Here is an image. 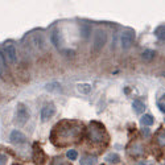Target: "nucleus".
<instances>
[{
    "label": "nucleus",
    "mask_w": 165,
    "mask_h": 165,
    "mask_svg": "<svg viewBox=\"0 0 165 165\" xmlns=\"http://www.w3.org/2000/svg\"><path fill=\"white\" fill-rule=\"evenodd\" d=\"M106 41H107V33L103 29H98L94 35V42H93L94 52H99L106 45Z\"/></svg>",
    "instance_id": "nucleus-1"
},
{
    "label": "nucleus",
    "mask_w": 165,
    "mask_h": 165,
    "mask_svg": "<svg viewBox=\"0 0 165 165\" xmlns=\"http://www.w3.org/2000/svg\"><path fill=\"white\" fill-rule=\"evenodd\" d=\"M15 119H16V123L20 124V126H24V124L28 122V119H29V111H28V108L25 107L23 103L17 104Z\"/></svg>",
    "instance_id": "nucleus-2"
},
{
    "label": "nucleus",
    "mask_w": 165,
    "mask_h": 165,
    "mask_svg": "<svg viewBox=\"0 0 165 165\" xmlns=\"http://www.w3.org/2000/svg\"><path fill=\"white\" fill-rule=\"evenodd\" d=\"M135 40V33L132 31H124L122 33V37H120V42H122V48L123 49H130L134 44Z\"/></svg>",
    "instance_id": "nucleus-3"
},
{
    "label": "nucleus",
    "mask_w": 165,
    "mask_h": 165,
    "mask_svg": "<svg viewBox=\"0 0 165 165\" xmlns=\"http://www.w3.org/2000/svg\"><path fill=\"white\" fill-rule=\"evenodd\" d=\"M4 53H5V57L9 60L11 64H16L17 62V50L13 45H11V44L9 45H5Z\"/></svg>",
    "instance_id": "nucleus-4"
},
{
    "label": "nucleus",
    "mask_w": 165,
    "mask_h": 165,
    "mask_svg": "<svg viewBox=\"0 0 165 165\" xmlns=\"http://www.w3.org/2000/svg\"><path fill=\"white\" fill-rule=\"evenodd\" d=\"M54 111H56V108H54V104H52V103H50V104H46L45 107L41 110V120H42V122H46L48 119L53 116Z\"/></svg>",
    "instance_id": "nucleus-5"
},
{
    "label": "nucleus",
    "mask_w": 165,
    "mask_h": 165,
    "mask_svg": "<svg viewBox=\"0 0 165 165\" xmlns=\"http://www.w3.org/2000/svg\"><path fill=\"white\" fill-rule=\"evenodd\" d=\"M9 140L12 143H15V144H21V143H24L25 140H27V137H25V135L21 134L20 131L15 130V131H12V134H11Z\"/></svg>",
    "instance_id": "nucleus-6"
},
{
    "label": "nucleus",
    "mask_w": 165,
    "mask_h": 165,
    "mask_svg": "<svg viewBox=\"0 0 165 165\" xmlns=\"http://www.w3.org/2000/svg\"><path fill=\"white\" fill-rule=\"evenodd\" d=\"M33 44L37 49H44V45H45V41H44V36L42 35H35L33 36Z\"/></svg>",
    "instance_id": "nucleus-7"
},
{
    "label": "nucleus",
    "mask_w": 165,
    "mask_h": 165,
    "mask_svg": "<svg viewBox=\"0 0 165 165\" xmlns=\"http://www.w3.org/2000/svg\"><path fill=\"white\" fill-rule=\"evenodd\" d=\"M79 163H81V165H95L97 157L95 156H83Z\"/></svg>",
    "instance_id": "nucleus-8"
},
{
    "label": "nucleus",
    "mask_w": 165,
    "mask_h": 165,
    "mask_svg": "<svg viewBox=\"0 0 165 165\" xmlns=\"http://www.w3.org/2000/svg\"><path fill=\"white\" fill-rule=\"evenodd\" d=\"M81 35H82L83 38H87L91 35V28L89 24H82L81 25Z\"/></svg>",
    "instance_id": "nucleus-9"
},
{
    "label": "nucleus",
    "mask_w": 165,
    "mask_h": 165,
    "mask_svg": "<svg viewBox=\"0 0 165 165\" xmlns=\"http://www.w3.org/2000/svg\"><path fill=\"white\" fill-rule=\"evenodd\" d=\"M132 107H134V110L136 111L137 114H140L144 111V103H143L141 101H139V99H136V101H134V103H132Z\"/></svg>",
    "instance_id": "nucleus-10"
},
{
    "label": "nucleus",
    "mask_w": 165,
    "mask_h": 165,
    "mask_svg": "<svg viewBox=\"0 0 165 165\" xmlns=\"http://www.w3.org/2000/svg\"><path fill=\"white\" fill-rule=\"evenodd\" d=\"M141 57L144 61H151L155 58V52H153V50H144L141 54Z\"/></svg>",
    "instance_id": "nucleus-11"
},
{
    "label": "nucleus",
    "mask_w": 165,
    "mask_h": 165,
    "mask_svg": "<svg viewBox=\"0 0 165 165\" xmlns=\"http://www.w3.org/2000/svg\"><path fill=\"white\" fill-rule=\"evenodd\" d=\"M140 122H141L143 126H152L155 120H153V118H152L151 115H144V116L141 118Z\"/></svg>",
    "instance_id": "nucleus-12"
},
{
    "label": "nucleus",
    "mask_w": 165,
    "mask_h": 165,
    "mask_svg": "<svg viewBox=\"0 0 165 165\" xmlns=\"http://www.w3.org/2000/svg\"><path fill=\"white\" fill-rule=\"evenodd\" d=\"M78 91L83 94H89L91 91V86L89 83H82V85H78Z\"/></svg>",
    "instance_id": "nucleus-13"
},
{
    "label": "nucleus",
    "mask_w": 165,
    "mask_h": 165,
    "mask_svg": "<svg viewBox=\"0 0 165 165\" xmlns=\"http://www.w3.org/2000/svg\"><path fill=\"white\" fill-rule=\"evenodd\" d=\"M155 35H156V37L157 38H160V40H165V27L163 25V27H159L155 31Z\"/></svg>",
    "instance_id": "nucleus-14"
},
{
    "label": "nucleus",
    "mask_w": 165,
    "mask_h": 165,
    "mask_svg": "<svg viewBox=\"0 0 165 165\" xmlns=\"http://www.w3.org/2000/svg\"><path fill=\"white\" fill-rule=\"evenodd\" d=\"M106 161H110V163L116 164V163H119V161H120V157L116 155V153H110V155L106 157Z\"/></svg>",
    "instance_id": "nucleus-15"
},
{
    "label": "nucleus",
    "mask_w": 165,
    "mask_h": 165,
    "mask_svg": "<svg viewBox=\"0 0 165 165\" xmlns=\"http://www.w3.org/2000/svg\"><path fill=\"white\" fill-rule=\"evenodd\" d=\"M60 85H58V83H49V85H46V90L48 91H60Z\"/></svg>",
    "instance_id": "nucleus-16"
},
{
    "label": "nucleus",
    "mask_w": 165,
    "mask_h": 165,
    "mask_svg": "<svg viewBox=\"0 0 165 165\" xmlns=\"http://www.w3.org/2000/svg\"><path fill=\"white\" fill-rule=\"evenodd\" d=\"M66 156H68L69 160H77V157H78V153H77V151H74V149H70V151H68V153H66Z\"/></svg>",
    "instance_id": "nucleus-17"
},
{
    "label": "nucleus",
    "mask_w": 165,
    "mask_h": 165,
    "mask_svg": "<svg viewBox=\"0 0 165 165\" xmlns=\"http://www.w3.org/2000/svg\"><path fill=\"white\" fill-rule=\"evenodd\" d=\"M157 140H159L160 145H165V131H161L157 136Z\"/></svg>",
    "instance_id": "nucleus-18"
},
{
    "label": "nucleus",
    "mask_w": 165,
    "mask_h": 165,
    "mask_svg": "<svg viewBox=\"0 0 165 165\" xmlns=\"http://www.w3.org/2000/svg\"><path fill=\"white\" fill-rule=\"evenodd\" d=\"M5 64V60H4V56H3V53L2 52H0V65H4Z\"/></svg>",
    "instance_id": "nucleus-19"
},
{
    "label": "nucleus",
    "mask_w": 165,
    "mask_h": 165,
    "mask_svg": "<svg viewBox=\"0 0 165 165\" xmlns=\"http://www.w3.org/2000/svg\"><path fill=\"white\" fill-rule=\"evenodd\" d=\"M157 107L160 108V111H161V112H165V104H163V103H159V104H157Z\"/></svg>",
    "instance_id": "nucleus-20"
}]
</instances>
